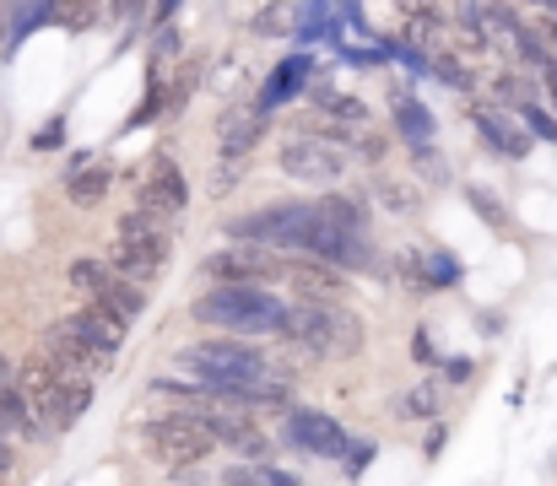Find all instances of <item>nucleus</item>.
I'll use <instances>...</instances> for the list:
<instances>
[{"instance_id":"412c9836","label":"nucleus","mask_w":557,"mask_h":486,"mask_svg":"<svg viewBox=\"0 0 557 486\" xmlns=\"http://www.w3.org/2000/svg\"><path fill=\"white\" fill-rule=\"evenodd\" d=\"M525 125H531V136L536 141H557V120L547 114V109H536V103H525V114H520Z\"/></svg>"},{"instance_id":"20e7f679","label":"nucleus","mask_w":557,"mask_h":486,"mask_svg":"<svg viewBox=\"0 0 557 486\" xmlns=\"http://www.w3.org/2000/svg\"><path fill=\"white\" fill-rule=\"evenodd\" d=\"M180 367L195 373L189 384H195L200 395H216V400H222L227 389H238V384L271 373L265 357H260L255 346H238V340H200V346H185V351H180Z\"/></svg>"},{"instance_id":"423d86ee","label":"nucleus","mask_w":557,"mask_h":486,"mask_svg":"<svg viewBox=\"0 0 557 486\" xmlns=\"http://www.w3.org/2000/svg\"><path fill=\"white\" fill-rule=\"evenodd\" d=\"M71 287L87 292V309L109 314V320L125 324V329H131V320H141V309H147V292L131 287L109 260H76V265H71Z\"/></svg>"},{"instance_id":"393cba45","label":"nucleus","mask_w":557,"mask_h":486,"mask_svg":"<svg viewBox=\"0 0 557 486\" xmlns=\"http://www.w3.org/2000/svg\"><path fill=\"white\" fill-rule=\"evenodd\" d=\"M227 486H260V476H249V471H233V476H227Z\"/></svg>"},{"instance_id":"4be33fe9","label":"nucleus","mask_w":557,"mask_h":486,"mask_svg":"<svg viewBox=\"0 0 557 486\" xmlns=\"http://www.w3.org/2000/svg\"><path fill=\"white\" fill-rule=\"evenodd\" d=\"M433 71L444 76V87H466V82H471V71H466L460 60H449V54H444V60H433Z\"/></svg>"},{"instance_id":"5701e85b","label":"nucleus","mask_w":557,"mask_h":486,"mask_svg":"<svg viewBox=\"0 0 557 486\" xmlns=\"http://www.w3.org/2000/svg\"><path fill=\"white\" fill-rule=\"evenodd\" d=\"M433 406H438V395H433V389H411V395H406V416H428Z\"/></svg>"},{"instance_id":"b1692460","label":"nucleus","mask_w":557,"mask_h":486,"mask_svg":"<svg viewBox=\"0 0 557 486\" xmlns=\"http://www.w3.org/2000/svg\"><path fill=\"white\" fill-rule=\"evenodd\" d=\"M411 357H417V362H433V346H428L422 329H417V340H411Z\"/></svg>"},{"instance_id":"2eb2a0df","label":"nucleus","mask_w":557,"mask_h":486,"mask_svg":"<svg viewBox=\"0 0 557 486\" xmlns=\"http://www.w3.org/2000/svg\"><path fill=\"white\" fill-rule=\"evenodd\" d=\"M260 114H249V109H233L227 120H222V158H227V167H238V162L249 158V147L260 141Z\"/></svg>"},{"instance_id":"a211bd4d","label":"nucleus","mask_w":557,"mask_h":486,"mask_svg":"<svg viewBox=\"0 0 557 486\" xmlns=\"http://www.w3.org/2000/svg\"><path fill=\"white\" fill-rule=\"evenodd\" d=\"M389 109H395V120H400V136H406V141L422 152V147L433 141V114H428L411 92H395V103H389Z\"/></svg>"},{"instance_id":"1a4fd4ad","label":"nucleus","mask_w":557,"mask_h":486,"mask_svg":"<svg viewBox=\"0 0 557 486\" xmlns=\"http://www.w3.org/2000/svg\"><path fill=\"white\" fill-rule=\"evenodd\" d=\"M276 282L298 298L293 309H342V298H347V276L320 260H287V265H276Z\"/></svg>"},{"instance_id":"f03ea898","label":"nucleus","mask_w":557,"mask_h":486,"mask_svg":"<svg viewBox=\"0 0 557 486\" xmlns=\"http://www.w3.org/2000/svg\"><path fill=\"white\" fill-rule=\"evenodd\" d=\"M287 346H298L304 357H320V362H347L363 351V320L342 303V309H287L282 329H276Z\"/></svg>"},{"instance_id":"39448f33","label":"nucleus","mask_w":557,"mask_h":486,"mask_svg":"<svg viewBox=\"0 0 557 486\" xmlns=\"http://www.w3.org/2000/svg\"><path fill=\"white\" fill-rule=\"evenodd\" d=\"M109 265H114L131 287H147L152 276H163V265H169V238H163V227L147 222L141 211H131V216L120 222V233H114Z\"/></svg>"},{"instance_id":"7ed1b4c3","label":"nucleus","mask_w":557,"mask_h":486,"mask_svg":"<svg viewBox=\"0 0 557 486\" xmlns=\"http://www.w3.org/2000/svg\"><path fill=\"white\" fill-rule=\"evenodd\" d=\"M287 303L271 298L265 287H211L206 298H195V320L233 329V335H276Z\"/></svg>"},{"instance_id":"a878e982","label":"nucleus","mask_w":557,"mask_h":486,"mask_svg":"<svg viewBox=\"0 0 557 486\" xmlns=\"http://www.w3.org/2000/svg\"><path fill=\"white\" fill-rule=\"evenodd\" d=\"M11 471V449H5V438H0V476Z\"/></svg>"},{"instance_id":"6ab92c4d","label":"nucleus","mask_w":557,"mask_h":486,"mask_svg":"<svg viewBox=\"0 0 557 486\" xmlns=\"http://www.w3.org/2000/svg\"><path fill=\"white\" fill-rule=\"evenodd\" d=\"M109 178H114V167H109V162H92V167H76V173L65 178V195H71L76 205H98V200L109 195Z\"/></svg>"},{"instance_id":"9b49d317","label":"nucleus","mask_w":557,"mask_h":486,"mask_svg":"<svg viewBox=\"0 0 557 486\" xmlns=\"http://www.w3.org/2000/svg\"><path fill=\"white\" fill-rule=\"evenodd\" d=\"M276 265H282V260H271V254L255 249V244H227V249L206 254V276H211L216 287H260V282L276 276Z\"/></svg>"},{"instance_id":"ddd939ff","label":"nucleus","mask_w":557,"mask_h":486,"mask_svg":"<svg viewBox=\"0 0 557 486\" xmlns=\"http://www.w3.org/2000/svg\"><path fill=\"white\" fill-rule=\"evenodd\" d=\"M287 438H293L298 449H309V454H325V460L347 454V433H342L325 411H293V416H287Z\"/></svg>"},{"instance_id":"4468645a","label":"nucleus","mask_w":557,"mask_h":486,"mask_svg":"<svg viewBox=\"0 0 557 486\" xmlns=\"http://www.w3.org/2000/svg\"><path fill=\"white\" fill-rule=\"evenodd\" d=\"M65 324H71V329H76V335H82L103 362H114V357H120V346H125V324H114L109 314H98V309H82V314H71Z\"/></svg>"},{"instance_id":"6e6552de","label":"nucleus","mask_w":557,"mask_h":486,"mask_svg":"<svg viewBox=\"0 0 557 486\" xmlns=\"http://www.w3.org/2000/svg\"><path fill=\"white\" fill-rule=\"evenodd\" d=\"M282 173L309 184V189H325L347 173V147H336L325 136H287L282 141Z\"/></svg>"},{"instance_id":"bb28decb","label":"nucleus","mask_w":557,"mask_h":486,"mask_svg":"<svg viewBox=\"0 0 557 486\" xmlns=\"http://www.w3.org/2000/svg\"><path fill=\"white\" fill-rule=\"evenodd\" d=\"M547 92H553V103H557V65H547Z\"/></svg>"},{"instance_id":"aec40b11","label":"nucleus","mask_w":557,"mask_h":486,"mask_svg":"<svg viewBox=\"0 0 557 486\" xmlns=\"http://www.w3.org/2000/svg\"><path fill=\"white\" fill-rule=\"evenodd\" d=\"M304 82H309V60H282L276 76H271V87H265V103H282V98L298 92Z\"/></svg>"},{"instance_id":"dca6fc26","label":"nucleus","mask_w":557,"mask_h":486,"mask_svg":"<svg viewBox=\"0 0 557 486\" xmlns=\"http://www.w3.org/2000/svg\"><path fill=\"white\" fill-rule=\"evenodd\" d=\"M314 109H320V114H331V120H342V130H352V136H363V130H369V103H358V98H347V92L320 87V92H314Z\"/></svg>"},{"instance_id":"9d476101","label":"nucleus","mask_w":557,"mask_h":486,"mask_svg":"<svg viewBox=\"0 0 557 486\" xmlns=\"http://www.w3.org/2000/svg\"><path fill=\"white\" fill-rule=\"evenodd\" d=\"M44 362L60 373V378H71V384H92L109 362L71 329V324L60 320V324H49V335H44Z\"/></svg>"},{"instance_id":"0eeeda50","label":"nucleus","mask_w":557,"mask_h":486,"mask_svg":"<svg viewBox=\"0 0 557 486\" xmlns=\"http://www.w3.org/2000/svg\"><path fill=\"white\" fill-rule=\"evenodd\" d=\"M141 444H147V454H152L163 471H189V465H200V460L216 449L195 411H174V416L147 422V427H141Z\"/></svg>"},{"instance_id":"f257e3e1","label":"nucleus","mask_w":557,"mask_h":486,"mask_svg":"<svg viewBox=\"0 0 557 486\" xmlns=\"http://www.w3.org/2000/svg\"><path fill=\"white\" fill-rule=\"evenodd\" d=\"M16 395H22L27 422H33V433H38V438L65 433V427L92 406V384H71V378H60V373L44 362V351H38V357H27V362L16 367Z\"/></svg>"},{"instance_id":"f3484780","label":"nucleus","mask_w":557,"mask_h":486,"mask_svg":"<svg viewBox=\"0 0 557 486\" xmlns=\"http://www.w3.org/2000/svg\"><path fill=\"white\" fill-rule=\"evenodd\" d=\"M476 130H482L504 158H525V152H531V136H525V130H515V125H509L504 114H493V109H476Z\"/></svg>"},{"instance_id":"f8f14e48","label":"nucleus","mask_w":557,"mask_h":486,"mask_svg":"<svg viewBox=\"0 0 557 486\" xmlns=\"http://www.w3.org/2000/svg\"><path fill=\"white\" fill-rule=\"evenodd\" d=\"M189 205V184L185 173H180V162L174 158H158L152 162V173H147V184H141V200H136V211L147 216V222H174L180 211Z\"/></svg>"}]
</instances>
